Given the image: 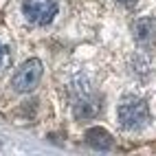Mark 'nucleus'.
<instances>
[{"label":"nucleus","mask_w":156,"mask_h":156,"mask_svg":"<svg viewBox=\"0 0 156 156\" xmlns=\"http://www.w3.org/2000/svg\"><path fill=\"white\" fill-rule=\"evenodd\" d=\"M70 95H73V110L77 119H92L99 112L101 103L99 97L92 92L90 81L84 75H77L70 81Z\"/></svg>","instance_id":"obj_1"},{"label":"nucleus","mask_w":156,"mask_h":156,"mask_svg":"<svg viewBox=\"0 0 156 156\" xmlns=\"http://www.w3.org/2000/svg\"><path fill=\"white\" fill-rule=\"evenodd\" d=\"M117 119L126 132H139L150 121V108L139 97H123L117 108Z\"/></svg>","instance_id":"obj_2"},{"label":"nucleus","mask_w":156,"mask_h":156,"mask_svg":"<svg viewBox=\"0 0 156 156\" xmlns=\"http://www.w3.org/2000/svg\"><path fill=\"white\" fill-rule=\"evenodd\" d=\"M59 11L57 0H24L22 2V16L33 27H46L55 20Z\"/></svg>","instance_id":"obj_3"},{"label":"nucleus","mask_w":156,"mask_h":156,"mask_svg":"<svg viewBox=\"0 0 156 156\" xmlns=\"http://www.w3.org/2000/svg\"><path fill=\"white\" fill-rule=\"evenodd\" d=\"M40 79H42V62L40 59H27L22 66L16 70V75L11 79V86L16 92H33L40 84Z\"/></svg>","instance_id":"obj_4"},{"label":"nucleus","mask_w":156,"mask_h":156,"mask_svg":"<svg viewBox=\"0 0 156 156\" xmlns=\"http://www.w3.org/2000/svg\"><path fill=\"white\" fill-rule=\"evenodd\" d=\"M132 37L143 46L154 44L156 42V18H139L132 24Z\"/></svg>","instance_id":"obj_5"},{"label":"nucleus","mask_w":156,"mask_h":156,"mask_svg":"<svg viewBox=\"0 0 156 156\" xmlns=\"http://www.w3.org/2000/svg\"><path fill=\"white\" fill-rule=\"evenodd\" d=\"M86 143L90 145L92 150H110L112 147V136H110V132H106L103 128H90L86 132Z\"/></svg>","instance_id":"obj_6"},{"label":"nucleus","mask_w":156,"mask_h":156,"mask_svg":"<svg viewBox=\"0 0 156 156\" xmlns=\"http://www.w3.org/2000/svg\"><path fill=\"white\" fill-rule=\"evenodd\" d=\"M130 70H132V75H136V77L143 79V77H147L152 73V64H150V59L145 55H136L130 62Z\"/></svg>","instance_id":"obj_7"},{"label":"nucleus","mask_w":156,"mask_h":156,"mask_svg":"<svg viewBox=\"0 0 156 156\" xmlns=\"http://www.w3.org/2000/svg\"><path fill=\"white\" fill-rule=\"evenodd\" d=\"M9 62H11L9 48H7V44H2V42H0V73H2V70L9 66Z\"/></svg>","instance_id":"obj_8"},{"label":"nucleus","mask_w":156,"mask_h":156,"mask_svg":"<svg viewBox=\"0 0 156 156\" xmlns=\"http://www.w3.org/2000/svg\"><path fill=\"white\" fill-rule=\"evenodd\" d=\"M117 2H121V5H126V7H130V5H134L136 0H117Z\"/></svg>","instance_id":"obj_9"}]
</instances>
